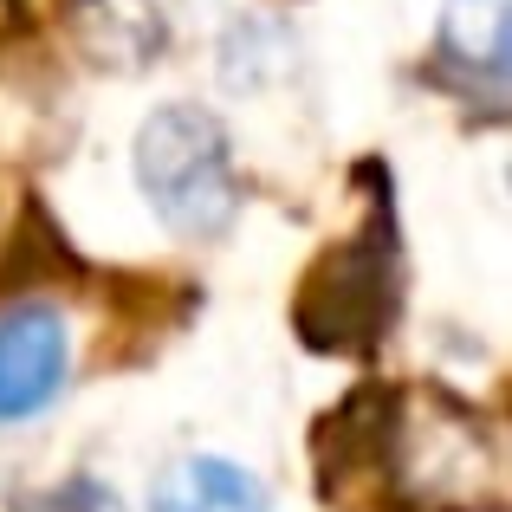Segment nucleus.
I'll list each match as a JSON object with an SVG mask.
<instances>
[{
    "label": "nucleus",
    "mask_w": 512,
    "mask_h": 512,
    "mask_svg": "<svg viewBox=\"0 0 512 512\" xmlns=\"http://www.w3.org/2000/svg\"><path fill=\"white\" fill-rule=\"evenodd\" d=\"M441 52L461 72L500 85L506 52H512V0H448V13H441Z\"/></svg>",
    "instance_id": "obj_6"
},
{
    "label": "nucleus",
    "mask_w": 512,
    "mask_h": 512,
    "mask_svg": "<svg viewBox=\"0 0 512 512\" xmlns=\"http://www.w3.org/2000/svg\"><path fill=\"white\" fill-rule=\"evenodd\" d=\"M65 383V325L46 305L0 318V422L39 415Z\"/></svg>",
    "instance_id": "obj_4"
},
{
    "label": "nucleus",
    "mask_w": 512,
    "mask_h": 512,
    "mask_svg": "<svg viewBox=\"0 0 512 512\" xmlns=\"http://www.w3.org/2000/svg\"><path fill=\"white\" fill-rule=\"evenodd\" d=\"M137 182L175 234H195V240L221 234L240 201L221 124L195 104H163L137 130Z\"/></svg>",
    "instance_id": "obj_2"
},
{
    "label": "nucleus",
    "mask_w": 512,
    "mask_h": 512,
    "mask_svg": "<svg viewBox=\"0 0 512 512\" xmlns=\"http://www.w3.org/2000/svg\"><path fill=\"white\" fill-rule=\"evenodd\" d=\"M156 512H266V493H260V480L240 474L234 461L195 454V461H175L163 474Z\"/></svg>",
    "instance_id": "obj_5"
},
{
    "label": "nucleus",
    "mask_w": 512,
    "mask_h": 512,
    "mask_svg": "<svg viewBox=\"0 0 512 512\" xmlns=\"http://www.w3.org/2000/svg\"><path fill=\"white\" fill-rule=\"evenodd\" d=\"M26 512H124V506H117V493L98 487V480H65V487H52L46 500H33Z\"/></svg>",
    "instance_id": "obj_7"
},
{
    "label": "nucleus",
    "mask_w": 512,
    "mask_h": 512,
    "mask_svg": "<svg viewBox=\"0 0 512 512\" xmlns=\"http://www.w3.org/2000/svg\"><path fill=\"white\" fill-rule=\"evenodd\" d=\"M396 312V234L389 221H376L363 240H350L344 253H331L318 266V279L299 292V331L312 344H370Z\"/></svg>",
    "instance_id": "obj_3"
},
{
    "label": "nucleus",
    "mask_w": 512,
    "mask_h": 512,
    "mask_svg": "<svg viewBox=\"0 0 512 512\" xmlns=\"http://www.w3.org/2000/svg\"><path fill=\"white\" fill-rule=\"evenodd\" d=\"M389 480L409 512H493L500 448L467 402L415 389L389 422Z\"/></svg>",
    "instance_id": "obj_1"
}]
</instances>
